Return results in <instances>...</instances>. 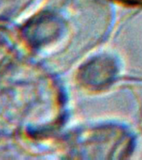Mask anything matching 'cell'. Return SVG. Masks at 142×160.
<instances>
[{
  "label": "cell",
  "mask_w": 142,
  "mask_h": 160,
  "mask_svg": "<svg viewBox=\"0 0 142 160\" xmlns=\"http://www.w3.org/2000/svg\"><path fill=\"white\" fill-rule=\"evenodd\" d=\"M115 66L110 60L99 59L91 62L85 71V80L93 84L107 82L115 72Z\"/></svg>",
  "instance_id": "obj_1"
},
{
  "label": "cell",
  "mask_w": 142,
  "mask_h": 160,
  "mask_svg": "<svg viewBox=\"0 0 142 160\" xmlns=\"http://www.w3.org/2000/svg\"><path fill=\"white\" fill-rule=\"evenodd\" d=\"M124 2H130V3H136V4H142V0H122Z\"/></svg>",
  "instance_id": "obj_2"
}]
</instances>
